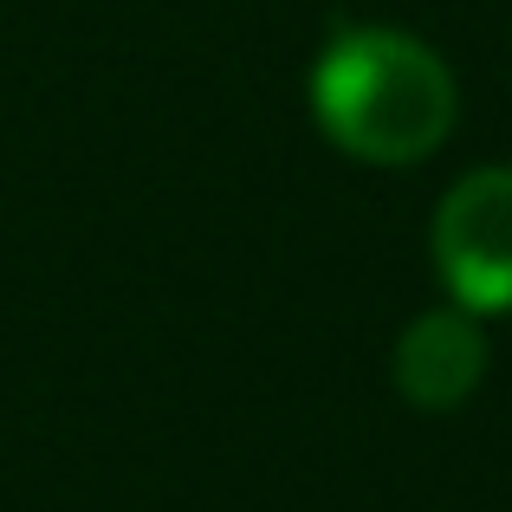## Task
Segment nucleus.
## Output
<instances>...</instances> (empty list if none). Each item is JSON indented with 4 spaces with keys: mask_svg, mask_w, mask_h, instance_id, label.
<instances>
[{
    "mask_svg": "<svg viewBox=\"0 0 512 512\" xmlns=\"http://www.w3.org/2000/svg\"><path fill=\"white\" fill-rule=\"evenodd\" d=\"M312 111L325 137L363 163H422L454 130V78L422 39L357 26L338 33L318 59Z\"/></svg>",
    "mask_w": 512,
    "mask_h": 512,
    "instance_id": "1",
    "label": "nucleus"
},
{
    "mask_svg": "<svg viewBox=\"0 0 512 512\" xmlns=\"http://www.w3.org/2000/svg\"><path fill=\"white\" fill-rule=\"evenodd\" d=\"M435 266L461 312H512V169H474L448 188Z\"/></svg>",
    "mask_w": 512,
    "mask_h": 512,
    "instance_id": "2",
    "label": "nucleus"
},
{
    "mask_svg": "<svg viewBox=\"0 0 512 512\" xmlns=\"http://www.w3.org/2000/svg\"><path fill=\"white\" fill-rule=\"evenodd\" d=\"M487 376V338H480L474 312L448 305V312H422L396 344V389L415 409H461Z\"/></svg>",
    "mask_w": 512,
    "mask_h": 512,
    "instance_id": "3",
    "label": "nucleus"
}]
</instances>
